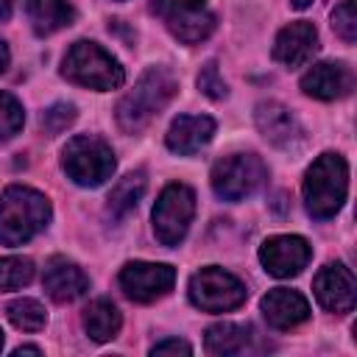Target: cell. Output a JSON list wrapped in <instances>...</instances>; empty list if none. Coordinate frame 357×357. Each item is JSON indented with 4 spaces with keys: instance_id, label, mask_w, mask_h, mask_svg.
<instances>
[{
    "instance_id": "obj_1",
    "label": "cell",
    "mask_w": 357,
    "mask_h": 357,
    "mask_svg": "<svg viewBox=\"0 0 357 357\" xmlns=\"http://www.w3.org/2000/svg\"><path fill=\"white\" fill-rule=\"evenodd\" d=\"M178 81L170 70L165 67H151L139 75V81L134 84V89H128L120 103H117V123L123 131L137 134L139 128H145L176 95Z\"/></svg>"
},
{
    "instance_id": "obj_2",
    "label": "cell",
    "mask_w": 357,
    "mask_h": 357,
    "mask_svg": "<svg viewBox=\"0 0 357 357\" xmlns=\"http://www.w3.org/2000/svg\"><path fill=\"white\" fill-rule=\"evenodd\" d=\"M50 223V201L31 187L11 184L0 195V243L22 245Z\"/></svg>"
},
{
    "instance_id": "obj_3",
    "label": "cell",
    "mask_w": 357,
    "mask_h": 357,
    "mask_svg": "<svg viewBox=\"0 0 357 357\" xmlns=\"http://www.w3.org/2000/svg\"><path fill=\"white\" fill-rule=\"evenodd\" d=\"M304 206L312 218L326 220L332 218L343 201H346V190H349V165L340 153H321L307 176H304Z\"/></svg>"
},
{
    "instance_id": "obj_4",
    "label": "cell",
    "mask_w": 357,
    "mask_h": 357,
    "mask_svg": "<svg viewBox=\"0 0 357 357\" xmlns=\"http://www.w3.org/2000/svg\"><path fill=\"white\" fill-rule=\"evenodd\" d=\"M61 75L78 86L98 89V92L117 89L126 81L120 61L112 53H106L100 45L86 42V39L70 45V50L64 53V61H61Z\"/></svg>"
},
{
    "instance_id": "obj_5",
    "label": "cell",
    "mask_w": 357,
    "mask_h": 357,
    "mask_svg": "<svg viewBox=\"0 0 357 357\" xmlns=\"http://www.w3.org/2000/svg\"><path fill=\"white\" fill-rule=\"evenodd\" d=\"M61 167L67 176L81 187H100L114 173V153L112 148L92 134H78L67 139L61 151Z\"/></svg>"
},
{
    "instance_id": "obj_6",
    "label": "cell",
    "mask_w": 357,
    "mask_h": 357,
    "mask_svg": "<svg viewBox=\"0 0 357 357\" xmlns=\"http://www.w3.org/2000/svg\"><path fill=\"white\" fill-rule=\"evenodd\" d=\"M245 296H248L245 284L234 273H229L218 265L201 268L190 279V301L204 312H229V310L240 307L245 301Z\"/></svg>"
},
{
    "instance_id": "obj_7",
    "label": "cell",
    "mask_w": 357,
    "mask_h": 357,
    "mask_svg": "<svg viewBox=\"0 0 357 357\" xmlns=\"http://www.w3.org/2000/svg\"><path fill=\"white\" fill-rule=\"evenodd\" d=\"M265 165L254 153H231L215 162L212 167V190L223 201H243L257 192L265 181Z\"/></svg>"
},
{
    "instance_id": "obj_8",
    "label": "cell",
    "mask_w": 357,
    "mask_h": 357,
    "mask_svg": "<svg viewBox=\"0 0 357 357\" xmlns=\"http://www.w3.org/2000/svg\"><path fill=\"white\" fill-rule=\"evenodd\" d=\"M192 215H195V192L187 184H167L153 206L156 240L167 248L178 245L187 237Z\"/></svg>"
},
{
    "instance_id": "obj_9",
    "label": "cell",
    "mask_w": 357,
    "mask_h": 357,
    "mask_svg": "<svg viewBox=\"0 0 357 357\" xmlns=\"http://www.w3.org/2000/svg\"><path fill=\"white\" fill-rule=\"evenodd\" d=\"M151 8L184 45H198L215 31V14L206 0H153Z\"/></svg>"
},
{
    "instance_id": "obj_10",
    "label": "cell",
    "mask_w": 357,
    "mask_h": 357,
    "mask_svg": "<svg viewBox=\"0 0 357 357\" xmlns=\"http://www.w3.org/2000/svg\"><path fill=\"white\" fill-rule=\"evenodd\" d=\"M176 271L165 262H126L120 271V287L131 301H153L170 293Z\"/></svg>"
},
{
    "instance_id": "obj_11",
    "label": "cell",
    "mask_w": 357,
    "mask_h": 357,
    "mask_svg": "<svg viewBox=\"0 0 357 357\" xmlns=\"http://www.w3.org/2000/svg\"><path fill=\"white\" fill-rule=\"evenodd\" d=\"M310 243L298 234H276L268 237L259 248V262L265 265V271L276 279H290L296 273H301L310 262Z\"/></svg>"
},
{
    "instance_id": "obj_12",
    "label": "cell",
    "mask_w": 357,
    "mask_h": 357,
    "mask_svg": "<svg viewBox=\"0 0 357 357\" xmlns=\"http://www.w3.org/2000/svg\"><path fill=\"white\" fill-rule=\"evenodd\" d=\"M315 298L329 312H349L357 301V282L354 273L343 262H329L315 273L312 282Z\"/></svg>"
},
{
    "instance_id": "obj_13",
    "label": "cell",
    "mask_w": 357,
    "mask_h": 357,
    "mask_svg": "<svg viewBox=\"0 0 357 357\" xmlns=\"http://www.w3.org/2000/svg\"><path fill=\"white\" fill-rule=\"evenodd\" d=\"M315 50H318V31L307 20H296L290 25H284L273 42V59L290 70L304 67L315 56Z\"/></svg>"
},
{
    "instance_id": "obj_14",
    "label": "cell",
    "mask_w": 357,
    "mask_h": 357,
    "mask_svg": "<svg viewBox=\"0 0 357 357\" xmlns=\"http://www.w3.org/2000/svg\"><path fill=\"white\" fill-rule=\"evenodd\" d=\"M351 86H354V73L343 61H321L301 75V89L318 100L343 98L351 92Z\"/></svg>"
},
{
    "instance_id": "obj_15",
    "label": "cell",
    "mask_w": 357,
    "mask_h": 357,
    "mask_svg": "<svg viewBox=\"0 0 357 357\" xmlns=\"http://www.w3.org/2000/svg\"><path fill=\"white\" fill-rule=\"evenodd\" d=\"M254 117H257L259 134L271 145H276V148H293V145L301 142V126H298L296 114L287 106H282L279 100H262L257 106Z\"/></svg>"
},
{
    "instance_id": "obj_16",
    "label": "cell",
    "mask_w": 357,
    "mask_h": 357,
    "mask_svg": "<svg viewBox=\"0 0 357 357\" xmlns=\"http://www.w3.org/2000/svg\"><path fill=\"white\" fill-rule=\"evenodd\" d=\"M42 287L47 290V296L59 304L64 301H75L89 290V279L86 273L70 262L67 257H50L42 273Z\"/></svg>"
},
{
    "instance_id": "obj_17",
    "label": "cell",
    "mask_w": 357,
    "mask_h": 357,
    "mask_svg": "<svg viewBox=\"0 0 357 357\" xmlns=\"http://www.w3.org/2000/svg\"><path fill=\"white\" fill-rule=\"evenodd\" d=\"M265 321L273 329H293L298 324H304L310 318V304L298 290H287V287H273L262 296L259 301Z\"/></svg>"
},
{
    "instance_id": "obj_18",
    "label": "cell",
    "mask_w": 357,
    "mask_h": 357,
    "mask_svg": "<svg viewBox=\"0 0 357 357\" xmlns=\"http://www.w3.org/2000/svg\"><path fill=\"white\" fill-rule=\"evenodd\" d=\"M215 134V120L206 117V114H181L170 123L167 128V148L173 153H181V156H190L195 151H201Z\"/></svg>"
},
{
    "instance_id": "obj_19",
    "label": "cell",
    "mask_w": 357,
    "mask_h": 357,
    "mask_svg": "<svg viewBox=\"0 0 357 357\" xmlns=\"http://www.w3.org/2000/svg\"><path fill=\"white\" fill-rule=\"evenodd\" d=\"M254 326H243V324H231V321H223V324H215L206 329V337H204V346L209 354L215 357H229V354H243V351H251V340H254Z\"/></svg>"
},
{
    "instance_id": "obj_20",
    "label": "cell",
    "mask_w": 357,
    "mask_h": 357,
    "mask_svg": "<svg viewBox=\"0 0 357 357\" xmlns=\"http://www.w3.org/2000/svg\"><path fill=\"white\" fill-rule=\"evenodd\" d=\"M25 8H28L31 28L39 36L56 33V31L73 25V20H75V8L70 0H28Z\"/></svg>"
},
{
    "instance_id": "obj_21",
    "label": "cell",
    "mask_w": 357,
    "mask_h": 357,
    "mask_svg": "<svg viewBox=\"0 0 357 357\" xmlns=\"http://www.w3.org/2000/svg\"><path fill=\"white\" fill-rule=\"evenodd\" d=\"M120 326H123V315H120V310H117L109 298H95V301H89V307L84 310V329H86V335H89L92 340H98V343L117 337Z\"/></svg>"
},
{
    "instance_id": "obj_22",
    "label": "cell",
    "mask_w": 357,
    "mask_h": 357,
    "mask_svg": "<svg viewBox=\"0 0 357 357\" xmlns=\"http://www.w3.org/2000/svg\"><path fill=\"white\" fill-rule=\"evenodd\" d=\"M145 184H148V181H145V173H142V170L123 176V178L112 187V192H109V204H106L109 215H112V218H123V215H128V212L137 206V201L142 198Z\"/></svg>"
},
{
    "instance_id": "obj_23",
    "label": "cell",
    "mask_w": 357,
    "mask_h": 357,
    "mask_svg": "<svg viewBox=\"0 0 357 357\" xmlns=\"http://www.w3.org/2000/svg\"><path fill=\"white\" fill-rule=\"evenodd\" d=\"M6 312H8V321L22 332H39L47 321V312L36 298H17L8 304Z\"/></svg>"
},
{
    "instance_id": "obj_24",
    "label": "cell",
    "mask_w": 357,
    "mask_h": 357,
    "mask_svg": "<svg viewBox=\"0 0 357 357\" xmlns=\"http://www.w3.org/2000/svg\"><path fill=\"white\" fill-rule=\"evenodd\" d=\"M33 279V262L28 257H0V290L25 287Z\"/></svg>"
},
{
    "instance_id": "obj_25",
    "label": "cell",
    "mask_w": 357,
    "mask_h": 357,
    "mask_svg": "<svg viewBox=\"0 0 357 357\" xmlns=\"http://www.w3.org/2000/svg\"><path fill=\"white\" fill-rule=\"evenodd\" d=\"M25 123V112H22V103L8 95V92H0V139H8L14 137Z\"/></svg>"
},
{
    "instance_id": "obj_26",
    "label": "cell",
    "mask_w": 357,
    "mask_h": 357,
    "mask_svg": "<svg viewBox=\"0 0 357 357\" xmlns=\"http://www.w3.org/2000/svg\"><path fill=\"white\" fill-rule=\"evenodd\" d=\"M332 28L343 42H354L357 39V11H354V0H343L340 6H335L332 11Z\"/></svg>"
},
{
    "instance_id": "obj_27",
    "label": "cell",
    "mask_w": 357,
    "mask_h": 357,
    "mask_svg": "<svg viewBox=\"0 0 357 357\" xmlns=\"http://www.w3.org/2000/svg\"><path fill=\"white\" fill-rule=\"evenodd\" d=\"M198 89H201L204 95L215 98V100L229 95V86H226V81L220 78V70H218L215 61H206V64L201 67V73H198Z\"/></svg>"
},
{
    "instance_id": "obj_28",
    "label": "cell",
    "mask_w": 357,
    "mask_h": 357,
    "mask_svg": "<svg viewBox=\"0 0 357 357\" xmlns=\"http://www.w3.org/2000/svg\"><path fill=\"white\" fill-rule=\"evenodd\" d=\"M73 120H75V106L73 103H53L42 114V128L47 134H61Z\"/></svg>"
},
{
    "instance_id": "obj_29",
    "label": "cell",
    "mask_w": 357,
    "mask_h": 357,
    "mask_svg": "<svg viewBox=\"0 0 357 357\" xmlns=\"http://www.w3.org/2000/svg\"><path fill=\"white\" fill-rule=\"evenodd\" d=\"M151 354H192V346L187 340H178V337H167V340H159L151 346Z\"/></svg>"
},
{
    "instance_id": "obj_30",
    "label": "cell",
    "mask_w": 357,
    "mask_h": 357,
    "mask_svg": "<svg viewBox=\"0 0 357 357\" xmlns=\"http://www.w3.org/2000/svg\"><path fill=\"white\" fill-rule=\"evenodd\" d=\"M14 354H17V357H20V354H42V349H39V346H17Z\"/></svg>"
},
{
    "instance_id": "obj_31",
    "label": "cell",
    "mask_w": 357,
    "mask_h": 357,
    "mask_svg": "<svg viewBox=\"0 0 357 357\" xmlns=\"http://www.w3.org/2000/svg\"><path fill=\"white\" fill-rule=\"evenodd\" d=\"M8 67V47H6V42L0 39V73Z\"/></svg>"
},
{
    "instance_id": "obj_32",
    "label": "cell",
    "mask_w": 357,
    "mask_h": 357,
    "mask_svg": "<svg viewBox=\"0 0 357 357\" xmlns=\"http://www.w3.org/2000/svg\"><path fill=\"white\" fill-rule=\"evenodd\" d=\"M11 6H14V0H0V17H3V20L11 14Z\"/></svg>"
},
{
    "instance_id": "obj_33",
    "label": "cell",
    "mask_w": 357,
    "mask_h": 357,
    "mask_svg": "<svg viewBox=\"0 0 357 357\" xmlns=\"http://www.w3.org/2000/svg\"><path fill=\"white\" fill-rule=\"evenodd\" d=\"M296 8H307V6H312V0H290Z\"/></svg>"
},
{
    "instance_id": "obj_34",
    "label": "cell",
    "mask_w": 357,
    "mask_h": 357,
    "mask_svg": "<svg viewBox=\"0 0 357 357\" xmlns=\"http://www.w3.org/2000/svg\"><path fill=\"white\" fill-rule=\"evenodd\" d=\"M0 351H3V329H0Z\"/></svg>"
}]
</instances>
